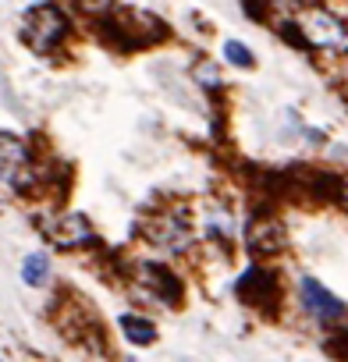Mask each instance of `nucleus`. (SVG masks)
<instances>
[{
    "instance_id": "nucleus-10",
    "label": "nucleus",
    "mask_w": 348,
    "mask_h": 362,
    "mask_svg": "<svg viewBox=\"0 0 348 362\" xmlns=\"http://www.w3.org/2000/svg\"><path fill=\"white\" fill-rule=\"evenodd\" d=\"M0 362H4V358H0Z\"/></svg>"
},
{
    "instance_id": "nucleus-6",
    "label": "nucleus",
    "mask_w": 348,
    "mask_h": 362,
    "mask_svg": "<svg viewBox=\"0 0 348 362\" xmlns=\"http://www.w3.org/2000/svg\"><path fill=\"white\" fill-rule=\"evenodd\" d=\"M117 327H121L124 341H132V344H139V348L156 341V327H153V320H149V316H139V313H121V316H117Z\"/></svg>"
},
{
    "instance_id": "nucleus-9",
    "label": "nucleus",
    "mask_w": 348,
    "mask_h": 362,
    "mask_svg": "<svg viewBox=\"0 0 348 362\" xmlns=\"http://www.w3.org/2000/svg\"><path fill=\"white\" fill-rule=\"evenodd\" d=\"M224 61L231 64V68H242V71H249L253 64H256V54L242 43V40H228L224 43Z\"/></svg>"
},
{
    "instance_id": "nucleus-5",
    "label": "nucleus",
    "mask_w": 348,
    "mask_h": 362,
    "mask_svg": "<svg viewBox=\"0 0 348 362\" xmlns=\"http://www.w3.org/2000/svg\"><path fill=\"white\" fill-rule=\"evenodd\" d=\"M139 291L160 305H174L182 295V284L167 267H156V263H142L139 267Z\"/></svg>"
},
{
    "instance_id": "nucleus-2",
    "label": "nucleus",
    "mask_w": 348,
    "mask_h": 362,
    "mask_svg": "<svg viewBox=\"0 0 348 362\" xmlns=\"http://www.w3.org/2000/svg\"><path fill=\"white\" fill-rule=\"evenodd\" d=\"M298 302H302V309H306L316 323H337V320H344V313H348V305H344L330 288H323L316 277H302V281H298Z\"/></svg>"
},
{
    "instance_id": "nucleus-8",
    "label": "nucleus",
    "mask_w": 348,
    "mask_h": 362,
    "mask_svg": "<svg viewBox=\"0 0 348 362\" xmlns=\"http://www.w3.org/2000/svg\"><path fill=\"white\" fill-rule=\"evenodd\" d=\"M22 281L29 288H43L50 281V256L47 252H29L22 259Z\"/></svg>"
},
{
    "instance_id": "nucleus-3",
    "label": "nucleus",
    "mask_w": 348,
    "mask_h": 362,
    "mask_svg": "<svg viewBox=\"0 0 348 362\" xmlns=\"http://www.w3.org/2000/svg\"><path fill=\"white\" fill-rule=\"evenodd\" d=\"M25 29H29V47L36 50H50L64 40L68 33V18L64 11H57L54 4H40L25 15Z\"/></svg>"
},
{
    "instance_id": "nucleus-1",
    "label": "nucleus",
    "mask_w": 348,
    "mask_h": 362,
    "mask_svg": "<svg viewBox=\"0 0 348 362\" xmlns=\"http://www.w3.org/2000/svg\"><path fill=\"white\" fill-rule=\"evenodd\" d=\"M295 33L313 50H348V25L327 8H306L295 15Z\"/></svg>"
},
{
    "instance_id": "nucleus-4",
    "label": "nucleus",
    "mask_w": 348,
    "mask_h": 362,
    "mask_svg": "<svg viewBox=\"0 0 348 362\" xmlns=\"http://www.w3.org/2000/svg\"><path fill=\"white\" fill-rule=\"evenodd\" d=\"M235 295H238L242 302H249V305L267 309L270 302L281 298V288H277V277H274L270 270H263V267H249V270L235 281Z\"/></svg>"
},
{
    "instance_id": "nucleus-7",
    "label": "nucleus",
    "mask_w": 348,
    "mask_h": 362,
    "mask_svg": "<svg viewBox=\"0 0 348 362\" xmlns=\"http://www.w3.org/2000/svg\"><path fill=\"white\" fill-rule=\"evenodd\" d=\"M89 238H93V231H89V224H86L79 214H64L61 224H57V231H54V242L64 245V249H71V245H86Z\"/></svg>"
}]
</instances>
